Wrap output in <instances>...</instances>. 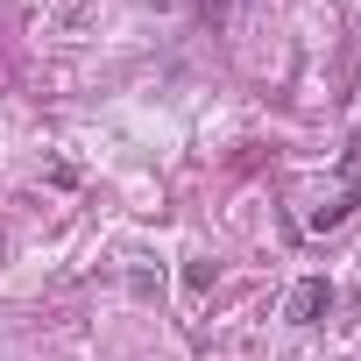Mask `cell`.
Returning a JSON list of instances; mask_svg holds the SVG:
<instances>
[{"label":"cell","instance_id":"obj_1","mask_svg":"<svg viewBox=\"0 0 361 361\" xmlns=\"http://www.w3.org/2000/svg\"><path fill=\"white\" fill-rule=\"evenodd\" d=\"M326 305H333V283H326V276H305V283L290 290L283 319H290V326H319V319H326Z\"/></svg>","mask_w":361,"mask_h":361}]
</instances>
